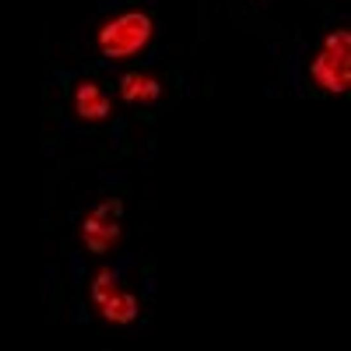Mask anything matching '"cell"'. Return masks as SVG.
Wrapping results in <instances>:
<instances>
[{
    "mask_svg": "<svg viewBox=\"0 0 351 351\" xmlns=\"http://www.w3.org/2000/svg\"><path fill=\"white\" fill-rule=\"evenodd\" d=\"M149 22L143 15H128L105 29L101 43L105 53L119 57L136 51L147 38Z\"/></svg>",
    "mask_w": 351,
    "mask_h": 351,
    "instance_id": "cell-2",
    "label": "cell"
},
{
    "mask_svg": "<svg viewBox=\"0 0 351 351\" xmlns=\"http://www.w3.org/2000/svg\"><path fill=\"white\" fill-rule=\"evenodd\" d=\"M317 82L324 88L334 93L345 90L350 84V56L344 49L334 47L317 59L313 68Z\"/></svg>",
    "mask_w": 351,
    "mask_h": 351,
    "instance_id": "cell-4",
    "label": "cell"
},
{
    "mask_svg": "<svg viewBox=\"0 0 351 351\" xmlns=\"http://www.w3.org/2000/svg\"><path fill=\"white\" fill-rule=\"evenodd\" d=\"M94 302L101 314L108 320L126 324L137 313L134 297L123 291L114 274L103 269L96 276L92 287Z\"/></svg>",
    "mask_w": 351,
    "mask_h": 351,
    "instance_id": "cell-1",
    "label": "cell"
},
{
    "mask_svg": "<svg viewBox=\"0 0 351 351\" xmlns=\"http://www.w3.org/2000/svg\"><path fill=\"white\" fill-rule=\"evenodd\" d=\"M118 210L114 204H103L86 218L82 235L90 250L105 252L118 241L121 232Z\"/></svg>",
    "mask_w": 351,
    "mask_h": 351,
    "instance_id": "cell-3",
    "label": "cell"
},
{
    "mask_svg": "<svg viewBox=\"0 0 351 351\" xmlns=\"http://www.w3.org/2000/svg\"><path fill=\"white\" fill-rule=\"evenodd\" d=\"M75 106L81 117L96 120L107 116L110 109V102L96 85L84 83L76 90Z\"/></svg>",
    "mask_w": 351,
    "mask_h": 351,
    "instance_id": "cell-5",
    "label": "cell"
},
{
    "mask_svg": "<svg viewBox=\"0 0 351 351\" xmlns=\"http://www.w3.org/2000/svg\"><path fill=\"white\" fill-rule=\"evenodd\" d=\"M160 86L154 80L136 73L125 74L121 79L120 93L128 101L155 99L160 93Z\"/></svg>",
    "mask_w": 351,
    "mask_h": 351,
    "instance_id": "cell-6",
    "label": "cell"
}]
</instances>
